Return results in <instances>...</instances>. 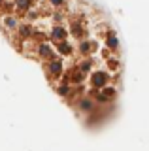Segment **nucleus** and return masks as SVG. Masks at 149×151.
<instances>
[{
	"label": "nucleus",
	"instance_id": "obj_12",
	"mask_svg": "<svg viewBox=\"0 0 149 151\" xmlns=\"http://www.w3.org/2000/svg\"><path fill=\"white\" fill-rule=\"evenodd\" d=\"M57 51H59L60 55L68 57V55H72V45H70L68 42H60V44L57 45Z\"/></svg>",
	"mask_w": 149,
	"mask_h": 151
},
{
	"label": "nucleus",
	"instance_id": "obj_8",
	"mask_svg": "<svg viewBox=\"0 0 149 151\" xmlns=\"http://www.w3.org/2000/svg\"><path fill=\"white\" fill-rule=\"evenodd\" d=\"M106 45H108L110 49H117L119 47V40H117V36H115L113 30H110L108 34H106Z\"/></svg>",
	"mask_w": 149,
	"mask_h": 151
},
{
	"label": "nucleus",
	"instance_id": "obj_11",
	"mask_svg": "<svg viewBox=\"0 0 149 151\" xmlns=\"http://www.w3.org/2000/svg\"><path fill=\"white\" fill-rule=\"evenodd\" d=\"M4 25H6V28L8 30H17V21H15V17L13 15H10V13H8V15H4Z\"/></svg>",
	"mask_w": 149,
	"mask_h": 151
},
{
	"label": "nucleus",
	"instance_id": "obj_6",
	"mask_svg": "<svg viewBox=\"0 0 149 151\" xmlns=\"http://www.w3.org/2000/svg\"><path fill=\"white\" fill-rule=\"evenodd\" d=\"M77 108H80L81 111H85V113H92V111L96 110V104H95V100H92V98L83 96V98H80V100H77Z\"/></svg>",
	"mask_w": 149,
	"mask_h": 151
},
{
	"label": "nucleus",
	"instance_id": "obj_7",
	"mask_svg": "<svg viewBox=\"0 0 149 151\" xmlns=\"http://www.w3.org/2000/svg\"><path fill=\"white\" fill-rule=\"evenodd\" d=\"M66 36H68V32L64 30L62 27H55L53 32H51V38H53L57 44H60V42H66Z\"/></svg>",
	"mask_w": 149,
	"mask_h": 151
},
{
	"label": "nucleus",
	"instance_id": "obj_14",
	"mask_svg": "<svg viewBox=\"0 0 149 151\" xmlns=\"http://www.w3.org/2000/svg\"><path fill=\"white\" fill-rule=\"evenodd\" d=\"M91 49H92V47H91L89 42H83V44H81V51H83V53H87V51H91Z\"/></svg>",
	"mask_w": 149,
	"mask_h": 151
},
{
	"label": "nucleus",
	"instance_id": "obj_1",
	"mask_svg": "<svg viewBox=\"0 0 149 151\" xmlns=\"http://www.w3.org/2000/svg\"><path fill=\"white\" fill-rule=\"evenodd\" d=\"M92 94H95V100L98 104H110V102H113L115 96H117V89L102 87V89H98V91H92Z\"/></svg>",
	"mask_w": 149,
	"mask_h": 151
},
{
	"label": "nucleus",
	"instance_id": "obj_3",
	"mask_svg": "<svg viewBox=\"0 0 149 151\" xmlns=\"http://www.w3.org/2000/svg\"><path fill=\"white\" fill-rule=\"evenodd\" d=\"M108 81H110V76L106 74V72H95V74L91 76V85H92V89H95V91L102 89Z\"/></svg>",
	"mask_w": 149,
	"mask_h": 151
},
{
	"label": "nucleus",
	"instance_id": "obj_10",
	"mask_svg": "<svg viewBox=\"0 0 149 151\" xmlns=\"http://www.w3.org/2000/svg\"><path fill=\"white\" fill-rule=\"evenodd\" d=\"M13 4H15V8L19 9V12H29L30 9V6L34 4V0H13Z\"/></svg>",
	"mask_w": 149,
	"mask_h": 151
},
{
	"label": "nucleus",
	"instance_id": "obj_13",
	"mask_svg": "<svg viewBox=\"0 0 149 151\" xmlns=\"http://www.w3.org/2000/svg\"><path fill=\"white\" fill-rule=\"evenodd\" d=\"M49 4L53 8H62L64 4H66V0H49Z\"/></svg>",
	"mask_w": 149,
	"mask_h": 151
},
{
	"label": "nucleus",
	"instance_id": "obj_2",
	"mask_svg": "<svg viewBox=\"0 0 149 151\" xmlns=\"http://www.w3.org/2000/svg\"><path fill=\"white\" fill-rule=\"evenodd\" d=\"M45 70H47V76H49L51 79L60 78V76H62V60H60L59 57H55V59L47 60V64H45Z\"/></svg>",
	"mask_w": 149,
	"mask_h": 151
},
{
	"label": "nucleus",
	"instance_id": "obj_9",
	"mask_svg": "<svg viewBox=\"0 0 149 151\" xmlns=\"http://www.w3.org/2000/svg\"><path fill=\"white\" fill-rule=\"evenodd\" d=\"M55 89H57V93L60 94V96H68L70 93H72V85H70L68 81H62V83H59V85H55Z\"/></svg>",
	"mask_w": 149,
	"mask_h": 151
},
{
	"label": "nucleus",
	"instance_id": "obj_15",
	"mask_svg": "<svg viewBox=\"0 0 149 151\" xmlns=\"http://www.w3.org/2000/svg\"><path fill=\"white\" fill-rule=\"evenodd\" d=\"M4 4H6V2H4V0H0V8H2V6H4Z\"/></svg>",
	"mask_w": 149,
	"mask_h": 151
},
{
	"label": "nucleus",
	"instance_id": "obj_5",
	"mask_svg": "<svg viewBox=\"0 0 149 151\" xmlns=\"http://www.w3.org/2000/svg\"><path fill=\"white\" fill-rule=\"evenodd\" d=\"M70 32L76 38H83V34H85V25H83L81 19H72L70 21Z\"/></svg>",
	"mask_w": 149,
	"mask_h": 151
},
{
	"label": "nucleus",
	"instance_id": "obj_4",
	"mask_svg": "<svg viewBox=\"0 0 149 151\" xmlns=\"http://www.w3.org/2000/svg\"><path fill=\"white\" fill-rule=\"evenodd\" d=\"M38 55H40V59L42 60H51V59H55L57 57V53L53 51V47H51L49 44H38Z\"/></svg>",
	"mask_w": 149,
	"mask_h": 151
}]
</instances>
